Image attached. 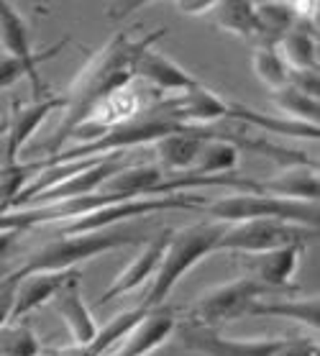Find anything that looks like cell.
I'll use <instances>...</instances> for the list:
<instances>
[{"label": "cell", "mask_w": 320, "mask_h": 356, "mask_svg": "<svg viewBox=\"0 0 320 356\" xmlns=\"http://www.w3.org/2000/svg\"><path fill=\"white\" fill-rule=\"evenodd\" d=\"M126 164V154L123 152H108V154L95 156L88 167H82L80 172H74L70 177H64L62 182L47 187L44 193L33 195L31 200L24 205H36V202H56V200H72V197H85L100 190L105 179L113 177L115 172H120Z\"/></svg>", "instance_id": "9c48e42d"}, {"label": "cell", "mask_w": 320, "mask_h": 356, "mask_svg": "<svg viewBox=\"0 0 320 356\" xmlns=\"http://www.w3.org/2000/svg\"><path fill=\"white\" fill-rule=\"evenodd\" d=\"M259 182V193L277 195V197H287V200H305L318 202L320 179L315 164H300V167H289L269 179H256Z\"/></svg>", "instance_id": "e0dca14e"}, {"label": "cell", "mask_w": 320, "mask_h": 356, "mask_svg": "<svg viewBox=\"0 0 320 356\" xmlns=\"http://www.w3.org/2000/svg\"><path fill=\"white\" fill-rule=\"evenodd\" d=\"M272 100L277 111L285 113V118H292V121H303V123H312L318 126L320 121V106L318 97L307 95L303 90H297L295 85H285V88L274 90Z\"/></svg>", "instance_id": "cb8c5ba5"}, {"label": "cell", "mask_w": 320, "mask_h": 356, "mask_svg": "<svg viewBox=\"0 0 320 356\" xmlns=\"http://www.w3.org/2000/svg\"><path fill=\"white\" fill-rule=\"evenodd\" d=\"M236 164H239V146L225 138H208L192 172L202 177H221V175H231Z\"/></svg>", "instance_id": "603a6c76"}, {"label": "cell", "mask_w": 320, "mask_h": 356, "mask_svg": "<svg viewBox=\"0 0 320 356\" xmlns=\"http://www.w3.org/2000/svg\"><path fill=\"white\" fill-rule=\"evenodd\" d=\"M136 77L154 88L167 90V92H184L198 82V77H192L184 67L172 62L167 54L157 51L154 44L146 47L144 51H138V57L134 59V80Z\"/></svg>", "instance_id": "5bb4252c"}, {"label": "cell", "mask_w": 320, "mask_h": 356, "mask_svg": "<svg viewBox=\"0 0 320 356\" xmlns=\"http://www.w3.org/2000/svg\"><path fill=\"white\" fill-rule=\"evenodd\" d=\"M300 246H280V249L256 251L243 254V264L248 269V277L259 280L274 292H295L297 284H292V277L300 264Z\"/></svg>", "instance_id": "4fadbf2b"}, {"label": "cell", "mask_w": 320, "mask_h": 356, "mask_svg": "<svg viewBox=\"0 0 320 356\" xmlns=\"http://www.w3.org/2000/svg\"><path fill=\"white\" fill-rule=\"evenodd\" d=\"M318 241V228L292 223L280 218H256L241 223H225L223 236L218 238V251H239V254H256V251L280 249V246H307Z\"/></svg>", "instance_id": "5b68a950"}, {"label": "cell", "mask_w": 320, "mask_h": 356, "mask_svg": "<svg viewBox=\"0 0 320 356\" xmlns=\"http://www.w3.org/2000/svg\"><path fill=\"white\" fill-rule=\"evenodd\" d=\"M225 223L221 220H205V223H195L187 228H172L169 241L164 246L157 272L152 280L146 282V295L141 300L144 308H159L164 305V300L169 298V292L175 290L177 282L190 272L198 261L208 259L210 254L218 251V238L223 236Z\"/></svg>", "instance_id": "3957f363"}, {"label": "cell", "mask_w": 320, "mask_h": 356, "mask_svg": "<svg viewBox=\"0 0 320 356\" xmlns=\"http://www.w3.org/2000/svg\"><path fill=\"white\" fill-rule=\"evenodd\" d=\"M80 282H82V272L77 267H72L64 277V282L59 284V290L54 292V298L49 300L51 305H54V313L64 321L67 325V331L72 336V341L77 346H85L93 341L97 331V323L93 313H90L88 302L82 300V290H80Z\"/></svg>", "instance_id": "8fae6325"}, {"label": "cell", "mask_w": 320, "mask_h": 356, "mask_svg": "<svg viewBox=\"0 0 320 356\" xmlns=\"http://www.w3.org/2000/svg\"><path fill=\"white\" fill-rule=\"evenodd\" d=\"M59 108H62V95L33 97V103L10 100V113L6 123V167L16 164L21 149L33 136V131Z\"/></svg>", "instance_id": "30bf717a"}, {"label": "cell", "mask_w": 320, "mask_h": 356, "mask_svg": "<svg viewBox=\"0 0 320 356\" xmlns=\"http://www.w3.org/2000/svg\"><path fill=\"white\" fill-rule=\"evenodd\" d=\"M246 316L256 318H289L295 323L318 331L320 325V300L318 295L310 298H285V300H256L254 305L248 308Z\"/></svg>", "instance_id": "ac0fdd59"}, {"label": "cell", "mask_w": 320, "mask_h": 356, "mask_svg": "<svg viewBox=\"0 0 320 356\" xmlns=\"http://www.w3.org/2000/svg\"><path fill=\"white\" fill-rule=\"evenodd\" d=\"M0 41L6 47V54L16 57L26 70V77L31 82L33 88V97H47L54 95L51 88H49L44 77L39 74V65L51 59L54 54H59L67 44V39L54 41L51 47L41 49L39 54L33 51L31 47V36H29V26H26V18L18 13V8L10 3V0H0Z\"/></svg>", "instance_id": "52a82bcc"}, {"label": "cell", "mask_w": 320, "mask_h": 356, "mask_svg": "<svg viewBox=\"0 0 320 356\" xmlns=\"http://www.w3.org/2000/svg\"><path fill=\"white\" fill-rule=\"evenodd\" d=\"M254 3H264V0H254Z\"/></svg>", "instance_id": "d6a6232c"}, {"label": "cell", "mask_w": 320, "mask_h": 356, "mask_svg": "<svg viewBox=\"0 0 320 356\" xmlns=\"http://www.w3.org/2000/svg\"><path fill=\"white\" fill-rule=\"evenodd\" d=\"M272 292L274 290H269L266 284H262L254 277H236L231 282L218 284V287L205 292L202 298L195 300L187 310V316H190L192 323L216 328L218 323L243 318L256 300L272 295Z\"/></svg>", "instance_id": "8992f818"}, {"label": "cell", "mask_w": 320, "mask_h": 356, "mask_svg": "<svg viewBox=\"0 0 320 356\" xmlns=\"http://www.w3.org/2000/svg\"><path fill=\"white\" fill-rule=\"evenodd\" d=\"M10 310H13V284L0 280V328L10 321Z\"/></svg>", "instance_id": "4dcf8cb0"}, {"label": "cell", "mask_w": 320, "mask_h": 356, "mask_svg": "<svg viewBox=\"0 0 320 356\" xmlns=\"http://www.w3.org/2000/svg\"><path fill=\"white\" fill-rule=\"evenodd\" d=\"M169 234H172V228L164 226L159 228L157 234L144 243V249L138 251L134 259L128 261V267L120 272L115 280L111 282V287L97 298V305H108L111 300L120 298V295H126V292L136 290L141 284H146L152 280V275L157 272V264H159L161 254H164V246L169 241Z\"/></svg>", "instance_id": "7c38bea8"}, {"label": "cell", "mask_w": 320, "mask_h": 356, "mask_svg": "<svg viewBox=\"0 0 320 356\" xmlns=\"http://www.w3.org/2000/svg\"><path fill=\"white\" fill-rule=\"evenodd\" d=\"M213 220L221 223H241V220H256V218H280L292 220V223H303V226H320V211L318 202L305 200H287V197H277V195L264 193H248L239 190L233 195H223L208 205H202Z\"/></svg>", "instance_id": "277c9868"}, {"label": "cell", "mask_w": 320, "mask_h": 356, "mask_svg": "<svg viewBox=\"0 0 320 356\" xmlns=\"http://www.w3.org/2000/svg\"><path fill=\"white\" fill-rule=\"evenodd\" d=\"M164 33H167V29H154V31L144 33L141 39H131L126 29H120L118 33H113L103 49H97L88 59V65L82 67V72L72 80L70 90L62 95L64 118L59 123V129L54 131V136L47 141L49 154L62 152L64 141L72 138L74 129L103 103L105 97L134 82V59L138 57V51L157 44Z\"/></svg>", "instance_id": "6da1fadb"}, {"label": "cell", "mask_w": 320, "mask_h": 356, "mask_svg": "<svg viewBox=\"0 0 320 356\" xmlns=\"http://www.w3.org/2000/svg\"><path fill=\"white\" fill-rule=\"evenodd\" d=\"M177 328H179V346L200 356H274L287 343V339H228L221 336L216 328L192 321Z\"/></svg>", "instance_id": "ba28073f"}, {"label": "cell", "mask_w": 320, "mask_h": 356, "mask_svg": "<svg viewBox=\"0 0 320 356\" xmlns=\"http://www.w3.org/2000/svg\"><path fill=\"white\" fill-rule=\"evenodd\" d=\"M277 49L289 70H318V41H315V33L307 31L303 24L282 33Z\"/></svg>", "instance_id": "44dd1931"}, {"label": "cell", "mask_w": 320, "mask_h": 356, "mask_svg": "<svg viewBox=\"0 0 320 356\" xmlns=\"http://www.w3.org/2000/svg\"><path fill=\"white\" fill-rule=\"evenodd\" d=\"M146 310L149 308H144L138 302L136 308H128L123 313H118V316H113L105 325H97V331L90 343L77 346V351H72L70 356H105L113 346H118L120 341L126 339L128 333H131V328L141 321V316H144Z\"/></svg>", "instance_id": "d6986e66"}, {"label": "cell", "mask_w": 320, "mask_h": 356, "mask_svg": "<svg viewBox=\"0 0 320 356\" xmlns=\"http://www.w3.org/2000/svg\"><path fill=\"white\" fill-rule=\"evenodd\" d=\"M21 77H26L24 65L10 54H0V90L13 88Z\"/></svg>", "instance_id": "4316f807"}, {"label": "cell", "mask_w": 320, "mask_h": 356, "mask_svg": "<svg viewBox=\"0 0 320 356\" xmlns=\"http://www.w3.org/2000/svg\"><path fill=\"white\" fill-rule=\"evenodd\" d=\"M16 231H0V257H6L10 249V243L16 241Z\"/></svg>", "instance_id": "1f68e13d"}, {"label": "cell", "mask_w": 320, "mask_h": 356, "mask_svg": "<svg viewBox=\"0 0 320 356\" xmlns=\"http://www.w3.org/2000/svg\"><path fill=\"white\" fill-rule=\"evenodd\" d=\"M287 82H289V85H295L297 90L307 92V95L318 97V90H320L318 70H289Z\"/></svg>", "instance_id": "83f0119b"}, {"label": "cell", "mask_w": 320, "mask_h": 356, "mask_svg": "<svg viewBox=\"0 0 320 356\" xmlns=\"http://www.w3.org/2000/svg\"><path fill=\"white\" fill-rule=\"evenodd\" d=\"M177 331V316L175 310L164 308H149L141 316L131 333L123 339V346L118 351H123L126 356H149L157 346H161L164 341Z\"/></svg>", "instance_id": "9a60e30c"}, {"label": "cell", "mask_w": 320, "mask_h": 356, "mask_svg": "<svg viewBox=\"0 0 320 356\" xmlns=\"http://www.w3.org/2000/svg\"><path fill=\"white\" fill-rule=\"evenodd\" d=\"M274 356H318V341L307 336H287V343Z\"/></svg>", "instance_id": "484cf974"}, {"label": "cell", "mask_w": 320, "mask_h": 356, "mask_svg": "<svg viewBox=\"0 0 320 356\" xmlns=\"http://www.w3.org/2000/svg\"><path fill=\"white\" fill-rule=\"evenodd\" d=\"M251 67H254L256 80L262 82L269 92L287 85L289 67H287V62H285V57L280 54V49H277L274 41L256 44L254 54H251Z\"/></svg>", "instance_id": "7402d4cb"}, {"label": "cell", "mask_w": 320, "mask_h": 356, "mask_svg": "<svg viewBox=\"0 0 320 356\" xmlns=\"http://www.w3.org/2000/svg\"><path fill=\"white\" fill-rule=\"evenodd\" d=\"M175 3L177 10L184 13V16H202V13L216 8L221 0H175Z\"/></svg>", "instance_id": "f546056e"}, {"label": "cell", "mask_w": 320, "mask_h": 356, "mask_svg": "<svg viewBox=\"0 0 320 356\" xmlns=\"http://www.w3.org/2000/svg\"><path fill=\"white\" fill-rule=\"evenodd\" d=\"M149 3H154V0H113L111 6H108V10H105V16L111 18V21H123V18L141 10Z\"/></svg>", "instance_id": "f1b7e54d"}, {"label": "cell", "mask_w": 320, "mask_h": 356, "mask_svg": "<svg viewBox=\"0 0 320 356\" xmlns=\"http://www.w3.org/2000/svg\"><path fill=\"white\" fill-rule=\"evenodd\" d=\"M70 269H47V272H31V275L21 277L13 282V310H10V321L26 318L31 310L39 305H47L64 282Z\"/></svg>", "instance_id": "2e32d148"}, {"label": "cell", "mask_w": 320, "mask_h": 356, "mask_svg": "<svg viewBox=\"0 0 320 356\" xmlns=\"http://www.w3.org/2000/svg\"><path fill=\"white\" fill-rule=\"evenodd\" d=\"M216 26L221 31H228L239 39L259 41V16H256L254 0H221L216 6Z\"/></svg>", "instance_id": "ffe728a7"}, {"label": "cell", "mask_w": 320, "mask_h": 356, "mask_svg": "<svg viewBox=\"0 0 320 356\" xmlns=\"http://www.w3.org/2000/svg\"><path fill=\"white\" fill-rule=\"evenodd\" d=\"M136 220H126V223L97 228V231H85V234L59 236L56 241H49V243H44L39 251H33L31 257H29L16 272H10V275L3 277V280L13 284L16 280L31 275V272L72 269V267H77V264H85V261L95 259L100 254H108V251L146 243L157 231H159V228L136 226Z\"/></svg>", "instance_id": "7a4b0ae2"}, {"label": "cell", "mask_w": 320, "mask_h": 356, "mask_svg": "<svg viewBox=\"0 0 320 356\" xmlns=\"http://www.w3.org/2000/svg\"><path fill=\"white\" fill-rule=\"evenodd\" d=\"M41 341L26 321H8L0 328V356H39Z\"/></svg>", "instance_id": "d4e9b609"}]
</instances>
